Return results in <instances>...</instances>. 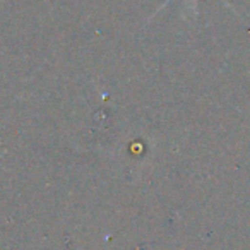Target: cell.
Masks as SVG:
<instances>
[{
	"instance_id": "cell-1",
	"label": "cell",
	"mask_w": 250,
	"mask_h": 250,
	"mask_svg": "<svg viewBox=\"0 0 250 250\" xmlns=\"http://www.w3.org/2000/svg\"><path fill=\"white\" fill-rule=\"evenodd\" d=\"M170 2H171V0H167V2H165V4H163V5H161V7H160V9H163V7H165V5H168V4H170ZM221 2H225V4H226V5H229V4H228V2H226V0H221ZM192 5H194V11H197V0H192Z\"/></svg>"
}]
</instances>
